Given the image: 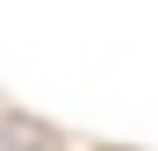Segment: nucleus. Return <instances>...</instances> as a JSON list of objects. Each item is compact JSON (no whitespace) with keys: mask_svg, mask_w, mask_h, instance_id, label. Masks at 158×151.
I'll list each match as a JSON object with an SVG mask.
<instances>
[]
</instances>
